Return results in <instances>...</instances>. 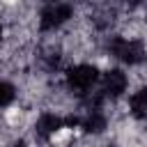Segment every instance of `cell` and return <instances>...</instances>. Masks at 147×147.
I'll use <instances>...</instances> for the list:
<instances>
[{
  "instance_id": "8992f818",
  "label": "cell",
  "mask_w": 147,
  "mask_h": 147,
  "mask_svg": "<svg viewBox=\"0 0 147 147\" xmlns=\"http://www.w3.org/2000/svg\"><path fill=\"white\" fill-rule=\"evenodd\" d=\"M126 9H138V7H145L147 5V0H119Z\"/></svg>"
},
{
  "instance_id": "5b68a950",
  "label": "cell",
  "mask_w": 147,
  "mask_h": 147,
  "mask_svg": "<svg viewBox=\"0 0 147 147\" xmlns=\"http://www.w3.org/2000/svg\"><path fill=\"white\" fill-rule=\"evenodd\" d=\"M16 96H18V87H16L11 80L0 78V110L11 108L14 101H16Z\"/></svg>"
},
{
  "instance_id": "7a4b0ae2",
  "label": "cell",
  "mask_w": 147,
  "mask_h": 147,
  "mask_svg": "<svg viewBox=\"0 0 147 147\" xmlns=\"http://www.w3.org/2000/svg\"><path fill=\"white\" fill-rule=\"evenodd\" d=\"M76 18L74 0H46L37 11V30L41 34L62 32Z\"/></svg>"
},
{
  "instance_id": "277c9868",
  "label": "cell",
  "mask_w": 147,
  "mask_h": 147,
  "mask_svg": "<svg viewBox=\"0 0 147 147\" xmlns=\"http://www.w3.org/2000/svg\"><path fill=\"white\" fill-rule=\"evenodd\" d=\"M129 117L136 122H147V85H140L126 101Z\"/></svg>"
},
{
  "instance_id": "6da1fadb",
  "label": "cell",
  "mask_w": 147,
  "mask_h": 147,
  "mask_svg": "<svg viewBox=\"0 0 147 147\" xmlns=\"http://www.w3.org/2000/svg\"><path fill=\"white\" fill-rule=\"evenodd\" d=\"M99 80H101V69H99V64H94L90 60L71 62L62 74V83H64L67 92L74 94L76 99H83L90 92H94L99 87Z\"/></svg>"
},
{
  "instance_id": "3957f363",
  "label": "cell",
  "mask_w": 147,
  "mask_h": 147,
  "mask_svg": "<svg viewBox=\"0 0 147 147\" xmlns=\"http://www.w3.org/2000/svg\"><path fill=\"white\" fill-rule=\"evenodd\" d=\"M131 85V78L124 69L119 67H108L101 71V80H99V92L106 96V101H122L126 90Z\"/></svg>"
},
{
  "instance_id": "52a82bcc",
  "label": "cell",
  "mask_w": 147,
  "mask_h": 147,
  "mask_svg": "<svg viewBox=\"0 0 147 147\" xmlns=\"http://www.w3.org/2000/svg\"><path fill=\"white\" fill-rule=\"evenodd\" d=\"M5 41H7V23L0 18V51L5 48Z\"/></svg>"
}]
</instances>
